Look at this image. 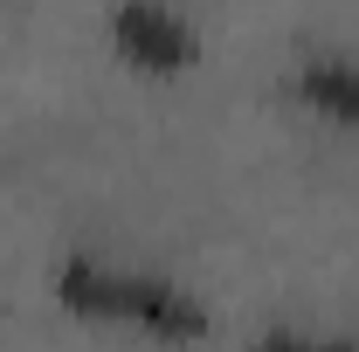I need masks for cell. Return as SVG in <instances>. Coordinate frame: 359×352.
<instances>
[{"label":"cell","instance_id":"2","mask_svg":"<svg viewBox=\"0 0 359 352\" xmlns=\"http://www.w3.org/2000/svg\"><path fill=\"white\" fill-rule=\"evenodd\" d=\"M111 42L138 69H187L201 55V28L159 0H125V7H111Z\"/></svg>","mask_w":359,"mask_h":352},{"label":"cell","instance_id":"3","mask_svg":"<svg viewBox=\"0 0 359 352\" xmlns=\"http://www.w3.org/2000/svg\"><path fill=\"white\" fill-rule=\"evenodd\" d=\"M290 97L311 104L318 118L359 132V55H346V48H311V55L290 69Z\"/></svg>","mask_w":359,"mask_h":352},{"label":"cell","instance_id":"1","mask_svg":"<svg viewBox=\"0 0 359 352\" xmlns=\"http://www.w3.org/2000/svg\"><path fill=\"white\" fill-rule=\"evenodd\" d=\"M55 297H62V311H76L90 325H132L145 339H173V346L208 339V304L180 276H159V269L62 256L55 263Z\"/></svg>","mask_w":359,"mask_h":352},{"label":"cell","instance_id":"4","mask_svg":"<svg viewBox=\"0 0 359 352\" xmlns=\"http://www.w3.org/2000/svg\"><path fill=\"white\" fill-rule=\"evenodd\" d=\"M242 352H359V339H325V332H290V325H269V332H256Z\"/></svg>","mask_w":359,"mask_h":352}]
</instances>
